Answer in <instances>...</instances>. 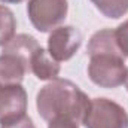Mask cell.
Masks as SVG:
<instances>
[{
    "mask_svg": "<svg viewBox=\"0 0 128 128\" xmlns=\"http://www.w3.org/2000/svg\"><path fill=\"white\" fill-rule=\"evenodd\" d=\"M88 55H97V54H122L115 37V30L112 28H103L96 32L86 46ZM124 55V54H122ZM125 57V55H124ZM127 58V57H125Z\"/></svg>",
    "mask_w": 128,
    "mask_h": 128,
    "instance_id": "9",
    "label": "cell"
},
{
    "mask_svg": "<svg viewBox=\"0 0 128 128\" xmlns=\"http://www.w3.org/2000/svg\"><path fill=\"white\" fill-rule=\"evenodd\" d=\"M40 48L39 42L36 40V37H33L30 34H16L14 36L2 49V54H9L16 57L18 60H21L22 64L26 66L27 72H30V63L34 55V52Z\"/></svg>",
    "mask_w": 128,
    "mask_h": 128,
    "instance_id": "7",
    "label": "cell"
},
{
    "mask_svg": "<svg viewBox=\"0 0 128 128\" xmlns=\"http://www.w3.org/2000/svg\"><path fill=\"white\" fill-rule=\"evenodd\" d=\"M125 88H127V91H128V70H127V78H125Z\"/></svg>",
    "mask_w": 128,
    "mask_h": 128,
    "instance_id": "17",
    "label": "cell"
},
{
    "mask_svg": "<svg viewBox=\"0 0 128 128\" xmlns=\"http://www.w3.org/2000/svg\"><path fill=\"white\" fill-rule=\"evenodd\" d=\"M82 45V33L73 26H60L49 33L48 52L54 60H70Z\"/></svg>",
    "mask_w": 128,
    "mask_h": 128,
    "instance_id": "5",
    "label": "cell"
},
{
    "mask_svg": "<svg viewBox=\"0 0 128 128\" xmlns=\"http://www.w3.org/2000/svg\"><path fill=\"white\" fill-rule=\"evenodd\" d=\"M84 125L85 128H128V113L116 101L97 97L91 100Z\"/></svg>",
    "mask_w": 128,
    "mask_h": 128,
    "instance_id": "3",
    "label": "cell"
},
{
    "mask_svg": "<svg viewBox=\"0 0 128 128\" xmlns=\"http://www.w3.org/2000/svg\"><path fill=\"white\" fill-rule=\"evenodd\" d=\"M26 73H27V68L21 60L9 54L0 55V85L2 86L21 84Z\"/></svg>",
    "mask_w": 128,
    "mask_h": 128,
    "instance_id": "10",
    "label": "cell"
},
{
    "mask_svg": "<svg viewBox=\"0 0 128 128\" xmlns=\"http://www.w3.org/2000/svg\"><path fill=\"white\" fill-rule=\"evenodd\" d=\"M90 104L91 100L76 84L61 78L49 80L36 97L37 112L46 122L63 116L76 124H84Z\"/></svg>",
    "mask_w": 128,
    "mask_h": 128,
    "instance_id": "1",
    "label": "cell"
},
{
    "mask_svg": "<svg viewBox=\"0 0 128 128\" xmlns=\"http://www.w3.org/2000/svg\"><path fill=\"white\" fill-rule=\"evenodd\" d=\"M125 57L122 54H97L90 57L88 76L101 88H118L127 78Z\"/></svg>",
    "mask_w": 128,
    "mask_h": 128,
    "instance_id": "2",
    "label": "cell"
},
{
    "mask_svg": "<svg viewBox=\"0 0 128 128\" xmlns=\"http://www.w3.org/2000/svg\"><path fill=\"white\" fill-rule=\"evenodd\" d=\"M91 3L107 18L118 20L128 12V0H91Z\"/></svg>",
    "mask_w": 128,
    "mask_h": 128,
    "instance_id": "11",
    "label": "cell"
},
{
    "mask_svg": "<svg viewBox=\"0 0 128 128\" xmlns=\"http://www.w3.org/2000/svg\"><path fill=\"white\" fill-rule=\"evenodd\" d=\"M0 86H2V85H0Z\"/></svg>",
    "mask_w": 128,
    "mask_h": 128,
    "instance_id": "18",
    "label": "cell"
},
{
    "mask_svg": "<svg viewBox=\"0 0 128 128\" xmlns=\"http://www.w3.org/2000/svg\"><path fill=\"white\" fill-rule=\"evenodd\" d=\"M115 37L121 52L128 58V20L118 26V28L115 30Z\"/></svg>",
    "mask_w": 128,
    "mask_h": 128,
    "instance_id": "13",
    "label": "cell"
},
{
    "mask_svg": "<svg viewBox=\"0 0 128 128\" xmlns=\"http://www.w3.org/2000/svg\"><path fill=\"white\" fill-rule=\"evenodd\" d=\"M61 66L57 60L51 57L48 49H43L42 46L34 52L30 63V72L39 80H52L57 79L60 74Z\"/></svg>",
    "mask_w": 128,
    "mask_h": 128,
    "instance_id": "8",
    "label": "cell"
},
{
    "mask_svg": "<svg viewBox=\"0 0 128 128\" xmlns=\"http://www.w3.org/2000/svg\"><path fill=\"white\" fill-rule=\"evenodd\" d=\"M16 30V20L14 12L8 8L0 4V46L3 48L14 36Z\"/></svg>",
    "mask_w": 128,
    "mask_h": 128,
    "instance_id": "12",
    "label": "cell"
},
{
    "mask_svg": "<svg viewBox=\"0 0 128 128\" xmlns=\"http://www.w3.org/2000/svg\"><path fill=\"white\" fill-rule=\"evenodd\" d=\"M68 12L67 0H28L27 14L33 27L40 33H51L63 24Z\"/></svg>",
    "mask_w": 128,
    "mask_h": 128,
    "instance_id": "4",
    "label": "cell"
},
{
    "mask_svg": "<svg viewBox=\"0 0 128 128\" xmlns=\"http://www.w3.org/2000/svg\"><path fill=\"white\" fill-rule=\"evenodd\" d=\"M48 128H79V124H76L73 119L70 118H54L52 121H49Z\"/></svg>",
    "mask_w": 128,
    "mask_h": 128,
    "instance_id": "15",
    "label": "cell"
},
{
    "mask_svg": "<svg viewBox=\"0 0 128 128\" xmlns=\"http://www.w3.org/2000/svg\"><path fill=\"white\" fill-rule=\"evenodd\" d=\"M0 128H36L33 124L32 118L30 116H22L16 121H12V122H8V124H2Z\"/></svg>",
    "mask_w": 128,
    "mask_h": 128,
    "instance_id": "14",
    "label": "cell"
},
{
    "mask_svg": "<svg viewBox=\"0 0 128 128\" xmlns=\"http://www.w3.org/2000/svg\"><path fill=\"white\" fill-rule=\"evenodd\" d=\"M0 2H3V3H9V4H16V3L24 2V0H0Z\"/></svg>",
    "mask_w": 128,
    "mask_h": 128,
    "instance_id": "16",
    "label": "cell"
},
{
    "mask_svg": "<svg viewBox=\"0 0 128 128\" xmlns=\"http://www.w3.org/2000/svg\"><path fill=\"white\" fill-rule=\"evenodd\" d=\"M27 92L21 84L0 86V125L26 116Z\"/></svg>",
    "mask_w": 128,
    "mask_h": 128,
    "instance_id": "6",
    "label": "cell"
}]
</instances>
